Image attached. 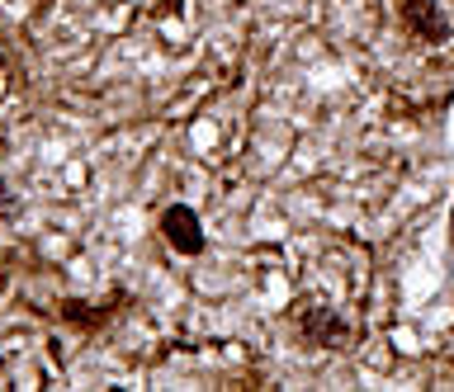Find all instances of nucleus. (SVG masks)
I'll return each instance as SVG.
<instances>
[{"label":"nucleus","instance_id":"3","mask_svg":"<svg viewBox=\"0 0 454 392\" xmlns=\"http://www.w3.org/2000/svg\"><path fill=\"white\" fill-rule=\"evenodd\" d=\"M298 321H303V341L317 350H340V341H346V321L336 317V307L303 303L298 307Z\"/></svg>","mask_w":454,"mask_h":392},{"label":"nucleus","instance_id":"2","mask_svg":"<svg viewBox=\"0 0 454 392\" xmlns=\"http://www.w3.org/2000/svg\"><path fill=\"white\" fill-rule=\"evenodd\" d=\"M161 232L180 256H199V250H204V222H199V213L190 204H170L161 213Z\"/></svg>","mask_w":454,"mask_h":392},{"label":"nucleus","instance_id":"4","mask_svg":"<svg viewBox=\"0 0 454 392\" xmlns=\"http://www.w3.org/2000/svg\"><path fill=\"white\" fill-rule=\"evenodd\" d=\"M450 250H454V208H450Z\"/></svg>","mask_w":454,"mask_h":392},{"label":"nucleus","instance_id":"1","mask_svg":"<svg viewBox=\"0 0 454 392\" xmlns=\"http://www.w3.org/2000/svg\"><path fill=\"white\" fill-rule=\"evenodd\" d=\"M397 15H403L411 38H421V43H431V48H440V43L454 38V24H450L440 0H397Z\"/></svg>","mask_w":454,"mask_h":392}]
</instances>
